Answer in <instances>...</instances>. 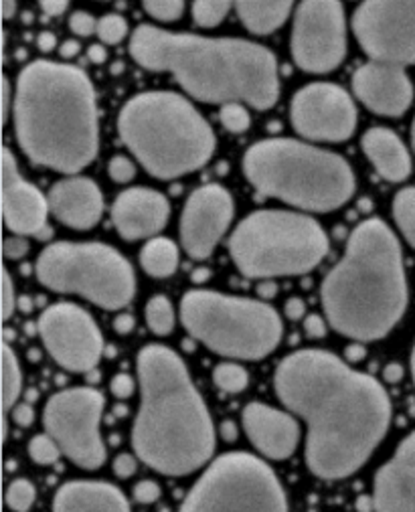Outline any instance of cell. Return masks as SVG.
<instances>
[{"mask_svg": "<svg viewBox=\"0 0 415 512\" xmlns=\"http://www.w3.org/2000/svg\"><path fill=\"white\" fill-rule=\"evenodd\" d=\"M274 389L306 423V466L322 480L361 470L391 425L383 385L328 351L304 349L282 359Z\"/></svg>", "mask_w": 415, "mask_h": 512, "instance_id": "1", "label": "cell"}, {"mask_svg": "<svg viewBox=\"0 0 415 512\" xmlns=\"http://www.w3.org/2000/svg\"><path fill=\"white\" fill-rule=\"evenodd\" d=\"M130 55L148 71L171 73L181 88L205 104H247L270 110L280 100L274 53L245 39H209L140 25Z\"/></svg>", "mask_w": 415, "mask_h": 512, "instance_id": "2", "label": "cell"}, {"mask_svg": "<svg viewBox=\"0 0 415 512\" xmlns=\"http://www.w3.org/2000/svg\"><path fill=\"white\" fill-rule=\"evenodd\" d=\"M140 407L132 446L140 462L164 476H187L215 452V425L183 359L169 347L146 345L136 361Z\"/></svg>", "mask_w": 415, "mask_h": 512, "instance_id": "3", "label": "cell"}, {"mask_svg": "<svg viewBox=\"0 0 415 512\" xmlns=\"http://www.w3.org/2000/svg\"><path fill=\"white\" fill-rule=\"evenodd\" d=\"M15 134L39 166L75 175L100 150L96 90L86 71L57 61L29 63L17 81Z\"/></svg>", "mask_w": 415, "mask_h": 512, "instance_id": "4", "label": "cell"}, {"mask_svg": "<svg viewBox=\"0 0 415 512\" xmlns=\"http://www.w3.org/2000/svg\"><path fill=\"white\" fill-rule=\"evenodd\" d=\"M328 324L337 332L371 343L387 336L407 308V278L401 245L385 221L359 223L343 260L320 288Z\"/></svg>", "mask_w": 415, "mask_h": 512, "instance_id": "5", "label": "cell"}, {"mask_svg": "<svg viewBox=\"0 0 415 512\" xmlns=\"http://www.w3.org/2000/svg\"><path fill=\"white\" fill-rule=\"evenodd\" d=\"M118 132L138 162L162 181L199 170L217 146L209 122L175 92H144L130 98L118 116Z\"/></svg>", "mask_w": 415, "mask_h": 512, "instance_id": "6", "label": "cell"}, {"mask_svg": "<svg viewBox=\"0 0 415 512\" xmlns=\"http://www.w3.org/2000/svg\"><path fill=\"white\" fill-rule=\"evenodd\" d=\"M243 173L262 195L310 213L341 209L357 185L343 156L292 138H268L247 148Z\"/></svg>", "mask_w": 415, "mask_h": 512, "instance_id": "7", "label": "cell"}, {"mask_svg": "<svg viewBox=\"0 0 415 512\" xmlns=\"http://www.w3.org/2000/svg\"><path fill=\"white\" fill-rule=\"evenodd\" d=\"M229 251L245 278L304 276L328 253L320 223L304 213L266 209L247 215L229 237Z\"/></svg>", "mask_w": 415, "mask_h": 512, "instance_id": "8", "label": "cell"}, {"mask_svg": "<svg viewBox=\"0 0 415 512\" xmlns=\"http://www.w3.org/2000/svg\"><path fill=\"white\" fill-rule=\"evenodd\" d=\"M181 322L207 349L239 361L266 359L284 334L282 318L270 304L215 290L187 292L181 302Z\"/></svg>", "mask_w": 415, "mask_h": 512, "instance_id": "9", "label": "cell"}, {"mask_svg": "<svg viewBox=\"0 0 415 512\" xmlns=\"http://www.w3.org/2000/svg\"><path fill=\"white\" fill-rule=\"evenodd\" d=\"M35 272L45 288L81 296L104 310H122L136 294L130 262L106 243H53L41 251Z\"/></svg>", "mask_w": 415, "mask_h": 512, "instance_id": "10", "label": "cell"}, {"mask_svg": "<svg viewBox=\"0 0 415 512\" xmlns=\"http://www.w3.org/2000/svg\"><path fill=\"white\" fill-rule=\"evenodd\" d=\"M179 512H288V500L266 462L245 452H229L211 462Z\"/></svg>", "mask_w": 415, "mask_h": 512, "instance_id": "11", "label": "cell"}, {"mask_svg": "<svg viewBox=\"0 0 415 512\" xmlns=\"http://www.w3.org/2000/svg\"><path fill=\"white\" fill-rule=\"evenodd\" d=\"M106 399L92 387L55 393L43 407V425L65 458L83 470L104 466L108 452L100 434Z\"/></svg>", "mask_w": 415, "mask_h": 512, "instance_id": "12", "label": "cell"}, {"mask_svg": "<svg viewBox=\"0 0 415 512\" xmlns=\"http://www.w3.org/2000/svg\"><path fill=\"white\" fill-rule=\"evenodd\" d=\"M292 57L302 71L328 73L347 55L345 9L335 0H304L294 13Z\"/></svg>", "mask_w": 415, "mask_h": 512, "instance_id": "13", "label": "cell"}, {"mask_svg": "<svg viewBox=\"0 0 415 512\" xmlns=\"http://www.w3.org/2000/svg\"><path fill=\"white\" fill-rule=\"evenodd\" d=\"M37 328L59 367L71 373L96 371L104 355V336L96 320L81 306L71 302L49 306L39 316Z\"/></svg>", "mask_w": 415, "mask_h": 512, "instance_id": "14", "label": "cell"}, {"mask_svg": "<svg viewBox=\"0 0 415 512\" xmlns=\"http://www.w3.org/2000/svg\"><path fill=\"white\" fill-rule=\"evenodd\" d=\"M351 27L373 61L415 65V3L367 0L355 11Z\"/></svg>", "mask_w": 415, "mask_h": 512, "instance_id": "15", "label": "cell"}, {"mask_svg": "<svg viewBox=\"0 0 415 512\" xmlns=\"http://www.w3.org/2000/svg\"><path fill=\"white\" fill-rule=\"evenodd\" d=\"M290 118L294 130L314 142H345L357 130V106L335 83H308L296 92Z\"/></svg>", "mask_w": 415, "mask_h": 512, "instance_id": "16", "label": "cell"}, {"mask_svg": "<svg viewBox=\"0 0 415 512\" xmlns=\"http://www.w3.org/2000/svg\"><path fill=\"white\" fill-rule=\"evenodd\" d=\"M231 193L215 183L193 191L181 215V245L193 260H207L233 221Z\"/></svg>", "mask_w": 415, "mask_h": 512, "instance_id": "17", "label": "cell"}, {"mask_svg": "<svg viewBox=\"0 0 415 512\" xmlns=\"http://www.w3.org/2000/svg\"><path fill=\"white\" fill-rule=\"evenodd\" d=\"M353 92L357 100L373 114L397 118L413 102V83L399 65L369 61L353 75Z\"/></svg>", "mask_w": 415, "mask_h": 512, "instance_id": "18", "label": "cell"}, {"mask_svg": "<svg viewBox=\"0 0 415 512\" xmlns=\"http://www.w3.org/2000/svg\"><path fill=\"white\" fill-rule=\"evenodd\" d=\"M49 199L29 183L21 173L17 160L9 148L3 152V213L5 225L11 233L39 235L47 229L49 217Z\"/></svg>", "mask_w": 415, "mask_h": 512, "instance_id": "19", "label": "cell"}, {"mask_svg": "<svg viewBox=\"0 0 415 512\" xmlns=\"http://www.w3.org/2000/svg\"><path fill=\"white\" fill-rule=\"evenodd\" d=\"M171 219V203L162 193L146 187L122 191L112 207L116 231L126 241L154 239Z\"/></svg>", "mask_w": 415, "mask_h": 512, "instance_id": "20", "label": "cell"}, {"mask_svg": "<svg viewBox=\"0 0 415 512\" xmlns=\"http://www.w3.org/2000/svg\"><path fill=\"white\" fill-rule=\"evenodd\" d=\"M243 430L254 448L270 460L290 458L300 442V423L266 403H249L243 409Z\"/></svg>", "mask_w": 415, "mask_h": 512, "instance_id": "21", "label": "cell"}, {"mask_svg": "<svg viewBox=\"0 0 415 512\" xmlns=\"http://www.w3.org/2000/svg\"><path fill=\"white\" fill-rule=\"evenodd\" d=\"M375 512H415V432L383 464L373 486Z\"/></svg>", "mask_w": 415, "mask_h": 512, "instance_id": "22", "label": "cell"}, {"mask_svg": "<svg viewBox=\"0 0 415 512\" xmlns=\"http://www.w3.org/2000/svg\"><path fill=\"white\" fill-rule=\"evenodd\" d=\"M47 199L53 217L75 231L96 227L104 213V195L88 177L73 175L57 181Z\"/></svg>", "mask_w": 415, "mask_h": 512, "instance_id": "23", "label": "cell"}, {"mask_svg": "<svg viewBox=\"0 0 415 512\" xmlns=\"http://www.w3.org/2000/svg\"><path fill=\"white\" fill-rule=\"evenodd\" d=\"M53 512H130V504L110 482L73 480L57 490Z\"/></svg>", "mask_w": 415, "mask_h": 512, "instance_id": "24", "label": "cell"}, {"mask_svg": "<svg viewBox=\"0 0 415 512\" xmlns=\"http://www.w3.org/2000/svg\"><path fill=\"white\" fill-rule=\"evenodd\" d=\"M363 152L377 173L389 183H403L411 175V156L401 138L383 126L369 128L361 140Z\"/></svg>", "mask_w": 415, "mask_h": 512, "instance_id": "25", "label": "cell"}, {"mask_svg": "<svg viewBox=\"0 0 415 512\" xmlns=\"http://www.w3.org/2000/svg\"><path fill=\"white\" fill-rule=\"evenodd\" d=\"M292 3H235V11L245 25V29L254 35H270L278 31L292 15Z\"/></svg>", "mask_w": 415, "mask_h": 512, "instance_id": "26", "label": "cell"}, {"mask_svg": "<svg viewBox=\"0 0 415 512\" xmlns=\"http://www.w3.org/2000/svg\"><path fill=\"white\" fill-rule=\"evenodd\" d=\"M140 266L152 278H171L179 268V247L169 237H154L140 251Z\"/></svg>", "mask_w": 415, "mask_h": 512, "instance_id": "27", "label": "cell"}, {"mask_svg": "<svg viewBox=\"0 0 415 512\" xmlns=\"http://www.w3.org/2000/svg\"><path fill=\"white\" fill-rule=\"evenodd\" d=\"M23 387V373L19 367V359L9 345L3 349V409L5 417L17 407V399Z\"/></svg>", "mask_w": 415, "mask_h": 512, "instance_id": "28", "label": "cell"}, {"mask_svg": "<svg viewBox=\"0 0 415 512\" xmlns=\"http://www.w3.org/2000/svg\"><path fill=\"white\" fill-rule=\"evenodd\" d=\"M146 324L156 336H169L175 330V306L166 296H152L146 304Z\"/></svg>", "mask_w": 415, "mask_h": 512, "instance_id": "29", "label": "cell"}, {"mask_svg": "<svg viewBox=\"0 0 415 512\" xmlns=\"http://www.w3.org/2000/svg\"><path fill=\"white\" fill-rule=\"evenodd\" d=\"M393 219L405 241L415 247V187H405L395 195Z\"/></svg>", "mask_w": 415, "mask_h": 512, "instance_id": "30", "label": "cell"}, {"mask_svg": "<svg viewBox=\"0 0 415 512\" xmlns=\"http://www.w3.org/2000/svg\"><path fill=\"white\" fill-rule=\"evenodd\" d=\"M231 3H221V0H197V3H193V19L199 27L203 29H213V27H219L225 17L229 15L231 11Z\"/></svg>", "mask_w": 415, "mask_h": 512, "instance_id": "31", "label": "cell"}, {"mask_svg": "<svg viewBox=\"0 0 415 512\" xmlns=\"http://www.w3.org/2000/svg\"><path fill=\"white\" fill-rule=\"evenodd\" d=\"M213 381L225 393H241L249 385V373L237 363H221L213 371Z\"/></svg>", "mask_w": 415, "mask_h": 512, "instance_id": "32", "label": "cell"}, {"mask_svg": "<svg viewBox=\"0 0 415 512\" xmlns=\"http://www.w3.org/2000/svg\"><path fill=\"white\" fill-rule=\"evenodd\" d=\"M35 496V486L25 478H17L7 488V506L15 512H27L33 506Z\"/></svg>", "mask_w": 415, "mask_h": 512, "instance_id": "33", "label": "cell"}, {"mask_svg": "<svg viewBox=\"0 0 415 512\" xmlns=\"http://www.w3.org/2000/svg\"><path fill=\"white\" fill-rule=\"evenodd\" d=\"M61 448L49 434H39L29 442V456L39 466H51L61 458Z\"/></svg>", "mask_w": 415, "mask_h": 512, "instance_id": "34", "label": "cell"}, {"mask_svg": "<svg viewBox=\"0 0 415 512\" xmlns=\"http://www.w3.org/2000/svg\"><path fill=\"white\" fill-rule=\"evenodd\" d=\"M219 120L223 124V128L231 134H241L247 132L249 126H252V116H249L247 108L243 104H227L221 106L219 112Z\"/></svg>", "mask_w": 415, "mask_h": 512, "instance_id": "35", "label": "cell"}, {"mask_svg": "<svg viewBox=\"0 0 415 512\" xmlns=\"http://www.w3.org/2000/svg\"><path fill=\"white\" fill-rule=\"evenodd\" d=\"M128 35V23L122 15L110 13L98 21V37L106 45H118Z\"/></svg>", "mask_w": 415, "mask_h": 512, "instance_id": "36", "label": "cell"}, {"mask_svg": "<svg viewBox=\"0 0 415 512\" xmlns=\"http://www.w3.org/2000/svg\"><path fill=\"white\" fill-rule=\"evenodd\" d=\"M142 7L152 19L160 23L179 21L185 13V3H181V0H164V3H152V0H148Z\"/></svg>", "mask_w": 415, "mask_h": 512, "instance_id": "37", "label": "cell"}, {"mask_svg": "<svg viewBox=\"0 0 415 512\" xmlns=\"http://www.w3.org/2000/svg\"><path fill=\"white\" fill-rule=\"evenodd\" d=\"M108 175L114 183H120V185H126L130 181L136 179V164L128 158V156H114L110 162H108Z\"/></svg>", "mask_w": 415, "mask_h": 512, "instance_id": "38", "label": "cell"}, {"mask_svg": "<svg viewBox=\"0 0 415 512\" xmlns=\"http://www.w3.org/2000/svg\"><path fill=\"white\" fill-rule=\"evenodd\" d=\"M69 29L79 37H90L98 33V21L86 11H75L69 19Z\"/></svg>", "mask_w": 415, "mask_h": 512, "instance_id": "39", "label": "cell"}, {"mask_svg": "<svg viewBox=\"0 0 415 512\" xmlns=\"http://www.w3.org/2000/svg\"><path fill=\"white\" fill-rule=\"evenodd\" d=\"M134 498L140 504H152L160 498V486L154 480H142L134 486Z\"/></svg>", "mask_w": 415, "mask_h": 512, "instance_id": "40", "label": "cell"}, {"mask_svg": "<svg viewBox=\"0 0 415 512\" xmlns=\"http://www.w3.org/2000/svg\"><path fill=\"white\" fill-rule=\"evenodd\" d=\"M17 294H15V286L11 280V274L5 270V286H3V318L11 320L13 312L17 310Z\"/></svg>", "mask_w": 415, "mask_h": 512, "instance_id": "41", "label": "cell"}, {"mask_svg": "<svg viewBox=\"0 0 415 512\" xmlns=\"http://www.w3.org/2000/svg\"><path fill=\"white\" fill-rule=\"evenodd\" d=\"M27 251H29V243H27L25 237L13 235V237L5 239V255H7V260H21V258H25Z\"/></svg>", "mask_w": 415, "mask_h": 512, "instance_id": "42", "label": "cell"}, {"mask_svg": "<svg viewBox=\"0 0 415 512\" xmlns=\"http://www.w3.org/2000/svg\"><path fill=\"white\" fill-rule=\"evenodd\" d=\"M110 389H112V393H114L116 397H120V399H126V397H130V395L134 393L136 385H134V379H132L130 375H126V373H120V375H116V377L112 379V385H110Z\"/></svg>", "mask_w": 415, "mask_h": 512, "instance_id": "43", "label": "cell"}, {"mask_svg": "<svg viewBox=\"0 0 415 512\" xmlns=\"http://www.w3.org/2000/svg\"><path fill=\"white\" fill-rule=\"evenodd\" d=\"M136 470H138V460L130 454H120L114 460V472L118 478H130L132 474H136Z\"/></svg>", "mask_w": 415, "mask_h": 512, "instance_id": "44", "label": "cell"}, {"mask_svg": "<svg viewBox=\"0 0 415 512\" xmlns=\"http://www.w3.org/2000/svg\"><path fill=\"white\" fill-rule=\"evenodd\" d=\"M304 332L310 338H324L326 336V322L318 314H310L304 318Z\"/></svg>", "mask_w": 415, "mask_h": 512, "instance_id": "45", "label": "cell"}, {"mask_svg": "<svg viewBox=\"0 0 415 512\" xmlns=\"http://www.w3.org/2000/svg\"><path fill=\"white\" fill-rule=\"evenodd\" d=\"M13 419L17 425H21V428H29V425L35 421V413H33V407L29 403H23V405H17L13 411Z\"/></svg>", "mask_w": 415, "mask_h": 512, "instance_id": "46", "label": "cell"}, {"mask_svg": "<svg viewBox=\"0 0 415 512\" xmlns=\"http://www.w3.org/2000/svg\"><path fill=\"white\" fill-rule=\"evenodd\" d=\"M39 7L43 9L45 15L59 17V15H63L69 9V3H63V0H43Z\"/></svg>", "mask_w": 415, "mask_h": 512, "instance_id": "47", "label": "cell"}, {"mask_svg": "<svg viewBox=\"0 0 415 512\" xmlns=\"http://www.w3.org/2000/svg\"><path fill=\"white\" fill-rule=\"evenodd\" d=\"M286 316L290 318V320H300L302 316H306V304L300 300V298H290L288 302H286Z\"/></svg>", "mask_w": 415, "mask_h": 512, "instance_id": "48", "label": "cell"}, {"mask_svg": "<svg viewBox=\"0 0 415 512\" xmlns=\"http://www.w3.org/2000/svg\"><path fill=\"white\" fill-rule=\"evenodd\" d=\"M134 326H136V320H134L132 314H120V316H116V320H114V330H116L118 334H128V332L134 330Z\"/></svg>", "mask_w": 415, "mask_h": 512, "instance_id": "49", "label": "cell"}, {"mask_svg": "<svg viewBox=\"0 0 415 512\" xmlns=\"http://www.w3.org/2000/svg\"><path fill=\"white\" fill-rule=\"evenodd\" d=\"M37 47L41 53H51L55 47H57V37L49 31H43L39 37H37Z\"/></svg>", "mask_w": 415, "mask_h": 512, "instance_id": "50", "label": "cell"}, {"mask_svg": "<svg viewBox=\"0 0 415 512\" xmlns=\"http://www.w3.org/2000/svg\"><path fill=\"white\" fill-rule=\"evenodd\" d=\"M11 94H13L11 81H9V77H5V81H3V120H5V122L9 120V114H11V108H13V104H11Z\"/></svg>", "mask_w": 415, "mask_h": 512, "instance_id": "51", "label": "cell"}, {"mask_svg": "<svg viewBox=\"0 0 415 512\" xmlns=\"http://www.w3.org/2000/svg\"><path fill=\"white\" fill-rule=\"evenodd\" d=\"M365 357H367V349H365L361 343L351 345V347H347V351H345L347 363H359V361H363Z\"/></svg>", "mask_w": 415, "mask_h": 512, "instance_id": "52", "label": "cell"}, {"mask_svg": "<svg viewBox=\"0 0 415 512\" xmlns=\"http://www.w3.org/2000/svg\"><path fill=\"white\" fill-rule=\"evenodd\" d=\"M79 51H81V45L75 39H67V41H63V45L59 49V55L65 57V59H73V57L79 55Z\"/></svg>", "mask_w": 415, "mask_h": 512, "instance_id": "53", "label": "cell"}, {"mask_svg": "<svg viewBox=\"0 0 415 512\" xmlns=\"http://www.w3.org/2000/svg\"><path fill=\"white\" fill-rule=\"evenodd\" d=\"M88 57H90L92 63L102 65V63H106V59H108V51H106L104 45H92V47L88 49Z\"/></svg>", "mask_w": 415, "mask_h": 512, "instance_id": "54", "label": "cell"}, {"mask_svg": "<svg viewBox=\"0 0 415 512\" xmlns=\"http://www.w3.org/2000/svg\"><path fill=\"white\" fill-rule=\"evenodd\" d=\"M258 294L262 300H272L278 294V286L274 282H264L258 286Z\"/></svg>", "mask_w": 415, "mask_h": 512, "instance_id": "55", "label": "cell"}, {"mask_svg": "<svg viewBox=\"0 0 415 512\" xmlns=\"http://www.w3.org/2000/svg\"><path fill=\"white\" fill-rule=\"evenodd\" d=\"M221 436H223L227 442H233V440L237 438L235 423H231V421H225V423L221 425Z\"/></svg>", "mask_w": 415, "mask_h": 512, "instance_id": "56", "label": "cell"}, {"mask_svg": "<svg viewBox=\"0 0 415 512\" xmlns=\"http://www.w3.org/2000/svg\"><path fill=\"white\" fill-rule=\"evenodd\" d=\"M401 375H403V369L399 367V365H389L387 369H385V379L387 381H391V383H395V381H399L401 379Z\"/></svg>", "mask_w": 415, "mask_h": 512, "instance_id": "57", "label": "cell"}, {"mask_svg": "<svg viewBox=\"0 0 415 512\" xmlns=\"http://www.w3.org/2000/svg\"><path fill=\"white\" fill-rule=\"evenodd\" d=\"M15 13H17V3H13V0H5V3H3V15H5V19H7V21L13 19Z\"/></svg>", "mask_w": 415, "mask_h": 512, "instance_id": "58", "label": "cell"}, {"mask_svg": "<svg viewBox=\"0 0 415 512\" xmlns=\"http://www.w3.org/2000/svg\"><path fill=\"white\" fill-rule=\"evenodd\" d=\"M17 308L23 310V312H31L33 310V300L29 296H21L19 302H17Z\"/></svg>", "mask_w": 415, "mask_h": 512, "instance_id": "59", "label": "cell"}, {"mask_svg": "<svg viewBox=\"0 0 415 512\" xmlns=\"http://www.w3.org/2000/svg\"><path fill=\"white\" fill-rule=\"evenodd\" d=\"M209 278V270H199L197 274H193V280L199 284V282H203V280H207Z\"/></svg>", "mask_w": 415, "mask_h": 512, "instance_id": "60", "label": "cell"}, {"mask_svg": "<svg viewBox=\"0 0 415 512\" xmlns=\"http://www.w3.org/2000/svg\"><path fill=\"white\" fill-rule=\"evenodd\" d=\"M411 377H413V385H415V345L411 351Z\"/></svg>", "mask_w": 415, "mask_h": 512, "instance_id": "61", "label": "cell"}, {"mask_svg": "<svg viewBox=\"0 0 415 512\" xmlns=\"http://www.w3.org/2000/svg\"><path fill=\"white\" fill-rule=\"evenodd\" d=\"M411 144H413V152H415V118H413V126H411Z\"/></svg>", "mask_w": 415, "mask_h": 512, "instance_id": "62", "label": "cell"}]
</instances>
